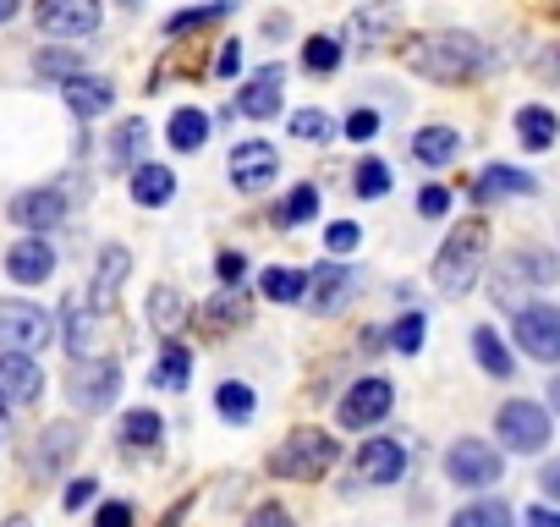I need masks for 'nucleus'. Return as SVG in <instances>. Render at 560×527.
Returning a JSON list of instances; mask_svg holds the SVG:
<instances>
[{
  "label": "nucleus",
  "instance_id": "1",
  "mask_svg": "<svg viewBox=\"0 0 560 527\" xmlns=\"http://www.w3.org/2000/svg\"><path fill=\"white\" fill-rule=\"evenodd\" d=\"M407 67L429 83H467L489 67V50L472 34H429L407 50Z\"/></svg>",
  "mask_w": 560,
  "mask_h": 527
},
{
  "label": "nucleus",
  "instance_id": "2",
  "mask_svg": "<svg viewBox=\"0 0 560 527\" xmlns=\"http://www.w3.org/2000/svg\"><path fill=\"white\" fill-rule=\"evenodd\" d=\"M483 247H489V225H483V220H462V225L445 236V247H440V258H434V286H440L445 297H467V292L478 286Z\"/></svg>",
  "mask_w": 560,
  "mask_h": 527
},
{
  "label": "nucleus",
  "instance_id": "3",
  "mask_svg": "<svg viewBox=\"0 0 560 527\" xmlns=\"http://www.w3.org/2000/svg\"><path fill=\"white\" fill-rule=\"evenodd\" d=\"M330 461H336V440L319 434V429H298L287 445L269 456V467H275L280 478H303V483L319 478V472H330Z\"/></svg>",
  "mask_w": 560,
  "mask_h": 527
},
{
  "label": "nucleus",
  "instance_id": "4",
  "mask_svg": "<svg viewBox=\"0 0 560 527\" xmlns=\"http://www.w3.org/2000/svg\"><path fill=\"white\" fill-rule=\"evenodd\" d=\"M67 390L83 412H105L116 396H121V368L110 358H78L72 374H67Z\"/></svg>",
  "mask_w": 560,
  "mask_h": 527
},
{
  "label": "nucleus",
  "instance_id": "5",
  "mask_svg": "<svg viewBox=\"0 0 560 527\" xmlns=\"http://www.w3.org/2000/svg\"><path fill=\"white\" fill-rule=\"evenodd\" d=\"M50 336H56V325L45 308H34L23 297L0 303V352H39Z\"/></svg>",
  "mask_w": 560,
  "mask_h": 527
},
{
  "label": "nucleus",
  "instance_id": "6",
  "mask_svg": "<svg viewBox=\"0 0 560 527\" xmlns=\"http://www.w3.org/2000/svg\"><path fill=\"white\" fill-rule=\"evenodd\" d=\"M494 429H500L505 450H516V456H533V450L549 445V412L538 401H505L500 418H494Z\"/></svg>",
  "mask_w": 560,
  "mask_h": 527
},
{
  "label": "nucleus",
  "instance_id": "7",
  "mask_svg": "<svg viewBox=\"0 0 560 527\" xmlns=\"http://www.w3.org/2000/svg\"><path fill=\"white\" fill-rule=\"evenodd\" d=\"M516 347L538 363H560V308H549V303L516 308Z\"/></svg>",
  "mask_w": 560,
  "mask_h": 527
},
{
  "label": "nucleus",
  "instance_id": "8",
  "mask_svg": "<svg viewBox=\"0 0 560 527\" xmlns=\"http://www.w3.org/2000/svg\"><path fill=\"white\" fill-rule=\"evenodd\" d=\"M500 450L494 445H483V440H456L451 445V456H445V472H451V483H462V489H489V483H500Z\"/></svg>",
  "mask_w": 560,
  "mask_h": 527
},
{
  "label": "nucleus",
  "instance_id": "9",
  "mask_svg": "<svg viewBox=\"0 0 560 527\" xmlns=\"http://www.w3.org/2000/svg\"><path fill=\"white\" fill-rule=\"evenodd\" d=\"M39 28L56 39H89L100 28V0H39Z\"/></svg>",
  "mask_w": 560,
  "mask_h": 527
},
{
  "label": "nucleus",
  "instance_id": "10",
  "mask_svg": "<svg viewBox=\"0 0 560 527\" xmlns=\"http://www.w3.org/2000/svg\"><path fill=\"white\" fill-rule=\"evenodd\" d=\"M0 396L7 401H39L45 396V368L34 352H0Z\"/></svg>",
  "mask_w": 560,
  "mask_h": 527
},
{
  "label": "nucleus",
  "instance_id": "11",
  "mask_svg": "<svg viewBox=\"0 0 560 527\" xmlns=\"http://www.w3.org/2000/svg\"><path fill=\"white\" fill-rule=\"evenodd\" d=\"M390 385L385 379H358L352 390H347V401H341V423L347 429H369V423H380L385 412H390Z\"/></svg>",
  "mask_w": 560,
  "mask_h": 527
},
{
  "label": "nucleus",
  "instance_id": "12",
  "mask_svg": "<svg viewBox=\"0 0 560 527\" xmlns=\"http://www.w3.org/2000/svg\"><path fill=\"white\" fill-rule=\"evenodd\" d=\"M12 220H18L23 231H50V225H61V220H67V198H61L56 187L18 192V198H12Z\"/></svg>",
  "mask_w": 560,
  "mask_h": 527
},
{
  "label": "nucleus",
  "instance_id": "13",
  "mask_svg": "<svg viewBox=\"0 0 560 527\" xmlns=\"http://www.w3.org/2000/svg\"><path fill=\"white\" fill-rule=\"evenodd\" d=\"M390 28H396V7L390 0H369V7H358L347 17V45L352 50H380Z\"/></svg>",
  "mask_w": 560,
  "mask_h": 527
},
{
  "label": "nucleus",
  "instance_id": "14",
  "mask_svg": "<svg viewBox=\"0 0 560 527\" xmlns=\"http://www.w3.org/2000/svg\"><path fill=\"white\" fill-rule=\"evenodd\" d=\"M347 292H352V270H347V264H314V276L303 286L314 314H336L347 303Z\"/></svg>",
  "mask_w": 560,
  "mask_h": 527
},
{
  "label": "nucleus",
  "instance_id": "15",
  "mask_svg": "<svg viewBox=\"0 0 560 527\" xmlns=\"http://www.w3.org/2000/svg\"><path fill=\"white\" fill-rule=\"evenodd\" d=\"M50 270H56V253H50L45 236H28V242H18L7 253V276L18 286H39V281H50Z\"/></svg>",
  "mask_w": 560,
  "mask_h": 527
},
{
  "label": "nucleus",
  "instance_id": "16",
  "mask_svg": "<svg viewBox=\"0 0 560 527\" xmlns=\"http://www.w3.org/2000/svg\"><path fill=\"white\" fill-rule=\"evenodd\" d=\"M275 165H280V160H275V149L253 138V143H242V149L231 154V181H236L242 192H258V187H269V181H275Z\"/></svg>",
  "mask_w": 560,
  "mask_h": 527
},
{
  "label": "nucleus",
  "instance_id": "17",
  "mask_svg": "<svg viewBox=\"0 0 560 527\" xmlns=\"http://www.w3.org/2000/svg\"><path fill=\"white\" fill-rule=\"evenodd\" d=\"M127 270H132V253H127V247H105V253H100V270H94V286H89V303H94L100 314L116 308V292H121Z\"/></svg>",
  "mask_w": 560,
  "mask_h": 527
},
{
  "label": "nucleus",
  "instance_id": "18",
  "mask_svg": "<svg viewBox=\"0 0 560 527\" xmlns=\"http://www.w3.org/2000/svg\"><path fill=\"white\" fill-rule=\"evenodd\" d=\"M358 472H363V483H396L407 472V450L396 440H369L358 450Z\"/></svg>",
  "mask_w": 560,
  "mask_h": 527
},
{
  "label": "nucleus",
  "instance_id": "19",
  "mask_svg": "<svg viewBox=\"0 0 560 527\" xmlns=\"http://www.w3.org/2000/svg\"><path fill=\"white\" fill-rule=\"evenodd\" d=\"M280 78H287L280 67H264V72H258V78L242 89L236 110H242V116H253V121H269V116L280 110Z\"/></svg>",
  "mask_w": 560,
  "mask_h": 527
},
{
  "label": "nucleus",
  "instance_id": "20",
  "mask_svg": "<svg viewBox=\"0 0 560 527\" xmlns=\"http://www.w3.org/2000/svg\"><path fill=\"white\" fill-rule=\"evenodd\" d=\"M110 99H116V89H110L105 78H89V72H72V78H67V105H72L78 116H105Z\"/></svg>",
  "mask_w": 560,
  "mask_h": 527
},
{
  "label": "nucleus",
  "instance_id": "21",
  "mask_svg": "<svg viewBox=\"0 0 560 527\" xmlns=\"http://www.w3.org/2000/svg\"><path fill=\"white\" fill-rule=\"evenodd\" d=\"M538 181L527 176V171H516V165H489L478 181H472V192H478V203H489V198H516V192H533Z\"/></svg>",
  "mask_w": 560,
  "mask_h": 527
},
{
  "label": "nucleus",
  "instance_id": "22",
  "mask_svg": "<svg viewBox=\"0 0 560 527\" xmlns=\"http://www.w3.org/2000/svg\"><path fill=\"white\" fill-rule=\"evenodd\" d=\"M171 192H176V176H171L165 165H138V171H132V203L160 209Z\"/></svg>",
  "mask_w": 560,
  "mask_h": 527
},
{
  "label": "nucleus",
  "instance_id": "23",
  "mask_svg": "<svg viewBox=\"0 0 560 527\" xmlns=\"http://www.w3.org/2000/svg\"><path fill=\"white\" fill-rule=\"evenodd\" d=\"M171 149H182V154H192V149H203V138H209V116L203 110H192V105H182V110H171Z\"/></svg>",
  "mask_w": 560,
  "mask_h": 527
},
{
  "label": "nucleus",
  "instance_id": "24",
  "mask_svg": "<svg viewBox=\"0 0 560 527\" xmlns=\"http://www.w3.org/2000/svg\"><path fill=\"white\" fill-rule=\"evenodd\" d=\"M555 132H560L555 110H544V105H522V110H516V138H522L527 149H549Z\"/></svg>",
  "mask_w": 560,
  "mask_h": 527
},
{
  "label": "nucleus",
  "instance_id": "25",
  "mask_svg": "<svg viewBox=\"0 0 560 527\" xmlns=\"http://www.w3.org/2000/svg\"><path fill=\"white\" fill-rule=\"evenodd\" d=\"M456 149H462V132H451V127H423V132L412 138V154H418L423 165H451Z\"/></svg>",
  "mask_w": 560,
  "mask_h": 527
},
{
  "label": "nucleus",
  "instance_id": "26",
  "mask_svg": "<svg viewBox=\"0 0 560 527\" xmlns=\"http://www.w3.org/2000/svg\"><path fill=\"white\" fill-rule=\"evenodd\" d=\"M182 319H187V297H182L176 286H154V292H149V325H154L160 336H171Z\"/></svg>",
  "mask_w": 560,
  "mask_h": 527
},
{
  "label": "nucleus",
  "instance_id": "27",
  "mask_svg": "<svg viewBox=\"0 0 560 527\" xmlns=\"http://www.w3.org/2000/svg\"><path fill=\"white\" fill-rule=\"evenodd\" d=\"M511 276H516V281H533V286H555V281H560V264H555L544 247H522V253L511 258Z\"/></svg>",
  "mask_w": 560,
  "mask_h": 527
},
{
  "label": "nucleus",
  "instance_id": "28",
  "mask_svg": "<svg viewBox=\"0 0 560 527\" xmlns=\"http://www.w3.org/2000/svg\"><path fill=\"white\" fill-rule=\"evenodd\" d=\"M39 440H45V445H39V467H45V472H56V467L72 461V450H78V429H72V423H50Z\"/></svg>",
  "mask_w": 560,
  "mask_h": 527
},
{
  "label": "nucleus",
  "instance_id": "29",
  "mask_svg": "<svg viewBox=\"0 0 560 527\" xmlns=\"http://www.w3.org/2000/svg\"><path fill=\"white\" fill-rule=\"evenodd\" d=\"M451 527H511V505L505 500H472L451 516Z\"/></svg>",
  "mask_w": 560,
  "mask_h": 527
},
{
  "label": "nucleus",
  "instance_id": "30",
  "mask_svg": "<svg viewBox=\"0 0 560 527\" xmlns=\"http://www.w3.org/2000/svg\"><path fill=\"white\" fill-rule=\"evenodd\" d=\"M472 352H478V363H483L494 379H511V352L500 347V336H494L489 325H478V330H472Z\"/></svg>",
  "mask_w": 560,
  "mask_h": 527
},
{
  "label": "nucleus",
  "instance_id": "31",
  "mask_svg": "<svg viewBox=\"0 0 560 527\" xmlns=\"http://www.w3.org/2000/svg\"><path fill=\"white\" fill-rule=\"evenodd\" d=\"M192 379V358L182 352V347H165V358H160V368H154V385L160 390H182Z\"/></svg>",
  "mask_w": 560,
  "mask_h": 527
},
{
  "label": "nucleus",
  "instance_id": "32",
  "mask_svg": "<svg viewBox=\"0 0 560 527\" xmlns=\"http://www.w3.org/2000/svg\"><path fill=\"white\" fill-rule=\"evenodd\" d=\"M314 214H319V187H308V181H303V187H292V198L280 203V214H275V220H280V225H303V220H314Z\"/></svg>",
  "mask_w": 560,
  "mask_h": 527
},
{
  "label": "nucleus",
  "instance_id": "33",
  "mask_svg": "<svg viewBox=\"0 0 560 527\" xmlns=\"http://www.w3.org/2000/svg\"><path fill=\"white\" fill-rule=\"evenodd\" d=\"M214 407H220V418H231V423H247V418H253V390L231 379V385H220V390H214Z\"/></svg>",
  "mask_w": 560,
  "mask_h": 527
},
{
  "label": "nucleus",
  "instance_id": "34",
  "mask_svg": "<svg viewBox=\"0 0 560 527\" xmlns=\"http://www.w3.org/2000/svg\"><path fill=\"white\" fill-rule=\"evenodd\" d=\"M303 286H308V276H298V270H264V297H275V303H298Z\"/></svg>",
  "mask_w": 560,
  "mask_h": 527
},
{
  "label": "nucleus",
  "instance_id": "35",
  "mask_svg": "<svg viewBox=\"0 0 560 527\" xmlns=\"http://www.w3.org/2000/svg\"><path fill=\"white\" fill-rule=\"evenodd\" d=\"M303 67H308V72H336V67H341V45L325 39V34L308 39V45H303Z\"/></svg>",
  "mask_w": 560,
  "mask_h": 527
},
{
  "label": "nucleus",
  "instance_id": "36",
  "mask_svg": "<svg viewBox=\"0 0 560 527\" xmlns=\"http://www.w3.org/2000/svg\"><path fill=\"white\" fill-rule=\"evenodd\" d=\"M160 429H165V423H160L154 412H127V418H121V440H127V445H154Z\"/></svg>",
  "mask_w": 560,
  "mask_h": 527
},
{
  "label": "nucleus",
  "instance_id": "37",
  "mask_svg": "<svg viewBox=\"0 0 560 527\" xmlns=\"http://www.w3.org/2000/svg\"><path fill=\"white\" fill-rule=\"evenodd\" d=\"M225 12H231V0H214V7H203V12H182V17H171L165 34H192V28H203V23H220Z\"/></svg>",
  "mask_w": 560,
  "mask_h": 527
},
{
  "label": "nucleus",
  "instance_id": "38",
  "mask_svg": "<svg viewBox=\"0 0 560 527\" xmlns=\"http://www.w3.org/2000/svg\"><path fill=\"white\" fill-rule=\"evenodd\" d=\"M78 67H83V61H78L72 50H39V61H34V72H39V78H61V83H67Z\"/></svg>",
  "mask_w": 560,
  "mask_h": 527
},
{
  "label": "nucleus",
  "instance_id": "39",
  "mask_svg": "<svg viewBox=\"0 0 560 527\" xmlns=\"http://www.w3.org/2000/svg\"><path fill=\"white\" fill-rule=\"evenodd\" d=\"M352 176H358V192H363V198H385V192H390V171H385L380 160H363Z\"/></svg>",
  "mask_w": 560,
  "mask_h": 527
},
{
  "label": "nucleus",
  "instance_id": "40",
  "mask_svg": "<svg viewBox=\"0 0 560 527\" xmlns=\"http://www.w3.org/2000/svg\"><path fill=\"white\" fill-rule=\"evenodd\" d=\"M292 132H298L303 143H325V138H330V116H325V110H298V116H292Z\"/></svg>",
  "mask_w": 560,
  "mask_h": 527
},
{
  "label": "nucleus",
  "instance_id": "41",
  "mask_svg": "<svg viewBox=\"0 0 560 527\" xmlns=\"http://www.w3.org/2000/svg\"><path fill=\"white\" fill-rule=\"evenodd\" d=\"M236 319H242V297H236V292L214 297V303H209V314H203V325H209V330H220V325H236Z\"/></svg>",
  "mask_w": 560,
  "mask_h": 527
},
{
  "label": "nucleus",
  "instance_id": "42",
  "mask_svg": "<svg viewBox=\"0 0 560 527\" xmlns=\"http://www.w3.org/2000/svg\"><path fill=\"white\" fill-rule=\"evenodd\" d=\"M143 143H149V138H143V121H127V127L116 132V160H138Z\"/></svg>",
  "mask_w": 560,
  "mask_h": 527
},
{
  "label": "nucleus",
  "instance_id": "43",
  "mask_svg": "<svg viewBox=\"0 0 560 527\" xmlns=\"http://www.w3.org/2000/svg\"><path fill=\"white\" fill-rule=\"evenodd\" d=\"M390 341H396V352H418V347H423V314H407Z\"/></svg>",
  "mask_w": 560,
  "mask_h": 527
},
{
  "label": "nucleus",
  "instance_id": "44",
  "mask_svg": "<svg viewBox=\"0 0 560 527\" xmlns=\"http://www.w3.org/2000/svg\"><path fill=\"white\" fill-rule=\"evenodd\" d=\"M325 242H330V253H352V247L363 242V231H358L352 220H341V225H330V231H325Z\"/></svg>",
  "mask_w": 560,
  "mask_h": 527
},
{
  "label": "nucleus",
  "instance_id": "45",
  "mask_svg": "<svg viewBox=\"0 0 560 527\" xmlns=\"http://www.w3.org/2000/svg\"><path fill=\"white\" fill-rule=\"evenodd\" d=\"M374 132H380V116H374V110H352V116H347V138L369 143Z\"/></svg>",
  "mask_w": 560,
  "mask_h": 527
},
{
  "label": "nucleus",
  "instance_id": "46",
  "mask_svg": "<svg viewBox=\"0 0 560 527\" xmlns=\"http://www.w3.org/2000/svg\"><path fill=\"white\" fill-rule=\"evenodd\" d=\"M247 527H298V522L280 511V505H258V511L247 516Z\"/></svg>",
  "mask_w": 560,
  "mask_h": 527
},
{
  "label": "nucleus",
  "instance_id": "47",
  "mask_svg": "<svg viewBox=\"0 0 560 527\" xmlns=\"http://www.w3.org/2000/svg\"><path fill=\"white\" fill-rule=\"evenodd\" d=\"M418 209H423V214H445V209H451V192H445V187H423V192H418Z\"/></svg>",
  "mask_w": 560,
  "mask_h": 527
},
{
  "label": "nucleus",
  "instance_id": "48",
  "mask_svg": "<svg viewBox=\"0 0 560 527\" xmlns=\"http://www.w3.org/2000/svg\"><path fill=\"white\" fill-rule=\"evenodd\" d=\"M94 527H132V505H121V500H110L105 511H100V522Z\"/></svg>",
  "mask_w": 560,
  "mask_h": 527
},
{
  "label": "nucleus",
  "instance_id": "49",
  "mask_svg": "<svg viewBox=\"0 0 560 527\" xmlns=\"http://www.w3.org/2000/svg\"><path fill=\"white\" fill-rule=\"evenodd\" d=\"M67 341H72V352H78V358L89 352V325H83V314H78V308H72V325H67Z\"/></svg>",
  "mask_w": 560,
  "mask_h": 527
},
{
  "label": "nucleus",
  "instance_id": "50",
  "mask_svg": "<svg viewBox=\"0 0 560 527\" xmlns=\"http://www.w3.org/2000/svg\"><path fill=\"white\" fill-rule=\"evenodd\" d=\"M242 264H247L242 253H220V258H214V270H220V281H236V276H242Z\"/></svg>",
  "mask_w": 560,
  "mask_h": 527
},
{
  "label": "nucleus",
  "instance_id": "51",
  "mask_svg": "<svg viewBox=\"0 0 560 527\" xmlns=\"http://www.w3.org/2000/svg\"><path fill=\"white\" fill-rule=\"evenodd\" d=\"M94 500V478H78L72 489H67V511H78V505H89Z\"/></svg>",
  "mask_w": 560,
  "mask_h": 527
},
{
  "label": "nucleus",
  "instance_id": "52",
  "mask_svg": "<svg viewBox=\"0 0 560 527\" xmlns=\"http://www.w3.org/2000/svg\"><path fill=\"white\" fill-rule=\"evenodd\" d=\"M538 489H544L549 500H560V456H555V461H549V467L538 472Z\"/></svg>",
  "mask_w": 560,
  "mask_h": 527
},
{
  "label": "nucleus",
  "instance_id": "53",
  "mask_svg": "<svg viewBox=\"0 0 560 527\" xmlns=\"http://www.w3.org/2000/svg\"><path fill=\"white\" fill-rule=\"evenodd\" d=\"M527 527H560V511H549V505H533V511H527Z\"/></svg>",
  "mask_w": 560,
  "mask_h": 527
},
{
  "label": "nucleus",
  "instance_id": "54",
  "mask_svg": "<svg viewBox=\"0 0 560 527\" xmlns=\"http://www.w3.org/2000/svg\"><path fill=\"white\" fill-rule=\"evenodd\" d=\"M236 61H242V56H236V45H225V50H220V61H214V72H220V78H231V72H236Z\"/></svg>",
  "mask_w": 560,
  "mask_h": 527
},
{
  "label": "nucleus",
  "instance_id": "55",
  "mask_svg": "<svg viewBox=\"0 0 560 527\" xmlns=\"http://www.w3.org/2000/svg\"><path fill=\"white\" fill-rule=\"evenodd\" d=\"M18 7H23V0H0V23H12V17H18Z\"/></svg>",
  "mask_w": 560,
  "mask_h": 527
},
{
  "label": "nucleus",
  "instance_id": "56",
  "mask_svg": "<svg viewBox=\"0 0 560 527\" xmlns=\"http://www.w3.org/2000/svg\"><path fill=\"white\" fill-rule=\"evenodd\" d=\"M549 407H555V412H560V379H555V385H549Z\"/></svg>",
  "mask_w": 560,
  "mask_h": 527
},
{
  "label": "nucleus",
  "instance_id": "57",
  "mask_svg": "<svg viewBox=\"0 0 560 527\" xmlns=\"http://www.w3.org/2000/svg\"><path fill=\"white\" fill-rule=\"evenodd\" d=\"M121 7H127V12H138V7H143V0H121Z\"/></svg>",
  "mask_w": 560,
  "mask_h": 527
},
{
  "label": "nucleus",
  "instance_id": "58",
  "mask_svg": "<svg viewBox=\"0 0 560 527\" xmlns=\"http://www.w3.org/2000/svg\"><path fill=\"white\" fill-rule=\"evenodd\" d=\"M7 527H28V522H23V516H12V522H7Z\"/></svg>",
  "mask_w": 560,
  "mask_h": 527
}]
</instances>
